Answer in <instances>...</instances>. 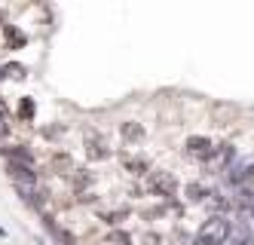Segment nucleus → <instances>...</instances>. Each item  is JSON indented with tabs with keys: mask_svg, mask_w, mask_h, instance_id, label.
Wrapping results in <instances>:
<instances>
[{
	"mask_svg": "<svg viewBox=\"0 0 254 245\" xmlns=\"http://www.w3.org/2000/svg\"><path fill=\"white\" fill-rule=\"evenodd\" d=\"M233 233V224L224 215H211L202 227L196 230V245H224Z\"/></svg>",
	"mask_w": 254,
	"mask_h": 245,
	"instance_id": "obj_1",
	"label": "nucleus"
},
{
	"mask_svg": "<svg viewBox=\"0 0 254 245\" xmlns=\"http://www.w3.org/2000/svg\"><path fill=\"white\" fill-rule=\"evenodd\" d=\"M147 190L153 196H162V199H172L178 193V178L172 172H150L147 175Z\"/></svg>",
	"mask_w": 254,
	"mask_h": 245,
	"instance_id": "obj_2",
	"label": "nucleus"
},
{
	"mask_svg": "<svg viewBox=\"0 0 254 245\" xmlns=\"http://www.w3.org/2000/svg\"><path fill=\"white\" fill-rule=\"evenodd\" d=\"M184 150H187V157H190V160L208 163V160H211V154H214V144H211L208 138H202V135H193V138H187Z\"/></svg>",
	"mask_w": 254,
	"mask_h": 245,
	"instance_id": "obj_3",
	"label": "nucleus"
},
{
	"mask_svg": "<svg viewBox=\"0 0 254 245\" xmlns=\"http://www.w3.org/2000/svg\"><path fill=\"white\" fill-rule=\"evenodd\" d=\"M86 157L89 160H107V157H111V147H107V141L101 135L89 132V135H86Z\"/></svg>",
	"mask_w": 254,
	"mask_h": 245,
	"instance_id": "obj_4",
	"label": "nucleus"
},
{
	"mask_svg": "<svg viewBox=\"0 0 254 245\" xmlns=\"http://www.w3.org/2000/svg\"><path fill=\"white\" fill-rule=\"evenodd\" d=\"M230 160H233V147H230V144H221V147H214V154H211L208 163H211L214 168H227Z\"/></svg>",
	"mask_w": 254,
	"mask_h": 245,
	"instance_id": "obj_5",
	"label": "nucleus"
},
{
	"mask_svg": "<svg viewBox=\"0 0 254 245\" xmlns=\"http://www.w3.org/2000/svg\"><path fill=\"white\" fill-rule=\"evenodd\" d=\"M123 165L129 168L132 175H147V172H150L147 160H141V157H123Z\"/></svg>",
	"mask_w": 254,
	"mask_h": 245,
	"instance_id": "obj_6",
	"label": "nucleus"
},
{
	"mask_svg": "<svg viewBox=\"0 0 254 245\" xmlns=\"http://www.w3.org/2000/svg\"><path fill=\"white\" fill-rule=\"evenodd\" d=\"M6 160H9V163H19V165H31V154H28L22 144L6 147Z\"/></svg>",
	"mask_w": 254,
	"mask_h": 245,
	"instance_id": "obj_7",
	"label": "nucleus"
},
{
	"mask_svg": "<svg viewBox=\"0 0 254 245\" xmlns=\"http://www.w3.org/2000/svg\"><path fill=\"white\" fill-rule=\"evenodd\" d=\"M120 135H123L126 141H138V138L144 135V129H141V123H123V126H120Z\"/></svg>",
	"mask_w": 254,
	"mask_h": 245,
	"instance_id": "obj_8",
	"label": "nucleus"
},
{
	"mask_svg": "<svg viewBox=\"0 0 254 245\" xmlns=\"http://www.w3.org/2000/svg\"><path fill=\"white\" fill-rule=\"evenodd\" d=\"M187 202H205V196H208V190L202 184H187Z\"/></svg>",
	"mask_w": 254,
	"mask_h": 245,
	"instance_id": "obj_9",
	"label": "nucleus"
},
{
	"mask_svg": "<svg viewBox=\"0 0 254 245\" xmlns=\"http://www.w3.org/2000/svg\"><path fill=\"white\" fill-rule=\"evenodd\" d=\"M104 245H132V236L126 230H114V233L104 236Z\"/></svg>",
	"mask_w": 254,
	"mask_h": 245,
	"instance_id": "obj_10",
	"label": "nucleus"
},
{
	"mask_svg": "<svg viewBox=\"0 0 254 245\" xmlns=\"http://www.w3.org/2000/svg\"><path fill=\"white\" fill-rule=\"evenodd\" d=\"M3 34H6V43H9V49H19V46H25V34H19L12 25H6L3 28Z\"/></svg>",
	"mask_w": 254,
	"mask_h": 245,
	"instance_id": "obj_11",
	"label": "nucleus"
},
{
	"mask_svg": "<svg viewBox=\"0 0 254 245\" xmlns=\"http://www.w3.org/2000/svg\"><path fill=\"white\" fill-rule=\"evenodd\" d=\"M52 168H59L62 175H70V172H74V163H70L64 154H59V157H52Z\"/></svg>",
	"mask_w": 254,
	"mask_h": 245,
	"instance_id": "obj_12",
	"label": "nucleus"
},
{
	"mask_svg": "<svg viewBox=\"0 0 254 245\" xmlns=\"http://www.w3.org/2000/svg\"><path fill=\"white\" fill-rule=\"evenodd\" d=\"M245 178H248V168H245V165H233L230 175H227V181H233V184H239V181H245Z\"/></svg>",
	"mask_w": 254,
	"mask_h": 245,
	"instance_id": "obj_13",
	"label": "nucleus"
},
{
	"mask_svg": "<svg viewBox=\"0 0 254 245\" xmlns=\"http://www.w3.org/2000/svg\"><path fill=\"white\" fill-rule=\"evenodd\" d=\"M3 71H6V77H9V80H25V74H28L22 65H15V62H12V65H6Z\"/></svg>",
	"mask_w": 254,
	"mask_h": 245,
	"instance_id": "obj_14",
	"label": "nucleus"
},
{
	"mask_svg": "<svg viewBox=\"0 0 254 245\" xmlns=\"http://www.w3.org/2000/svg\"><path fill=\"white\" fill-rule=\"evenodd\" d=\"M34 101L31 98H22V104H19V114H22V120H34Z\"/></svg>",
	"mask_w": 254,
	"mask_h": 245,
	"instance_id": "obj_15",
	"label": "nucleus"
},
{
	"mask_svg": "<svg viewBox=\"0 0 254 245\" xmlns=\"http://www.w3.org/2000/svg\"><path fill=\"white\" fill-rule=\"evenodd\" d=\"M126 215H129L126 209H114V212H104L101 218H104L107 224H120V221H126Z\"/></svg>",
	"mask_w": 254,
	"mask_h": 245,
	"instance_id": "obj_16",
	"label": "nucleus"
},
{
	"mask_svg": "<svg viewBox=\"0 0 254 245\" xmlns=\"http://www.w3.org/2000/svg\"><path fill=\"white\" fill-rule=\"evenodd\" d=\"M6 132H9V126H6V104L0 101V138H3Z\"/></svg>",
	"mask_w": 254,
	"mask_h": 245,
	"instance_id": "obj_17",
	"label": "nucleus"
},
{
	"mask_svg": "<svg viewBox=\"0 0 254 245\" xmlns=\"http://www.w3.org/2000/svg\"><path fill=\"white\" fill-rule=\"evenodd\" d=\"M236 245H254V236H242V239L236 242Z\"/></svg>",
	"mask_w": 254,
	"mask_h": 245,
	"instance_id": "obj_18",
	"label": "nucleus"
},
{
	"mask_svg": "<svg viewBox=\"0 0 254 245\" xmlns=\"http://www.w3.org/2000/svg\"><path fill=\"white\" fill-rule=\"evenodd\" d=\"M156 242H159V239H156L153 233H150V236H144V245H156Z\"/></svg>",
	"mask_w": 254,
	"mask_h": 245,
	"instance_id": "obj_19",
	"label": "nucleus"
},
{
	"mask_svg": "<svg viewBox=\"0 0 254 245\" xmlns=\"http://www.w3.org/2000/svg\"><path fill=\"white\" fill-rule=\"evenodd\" d=\"M245 181H251V184H254V163L248 165V178H245Z\"/></svg>",
	"mask_w": 254,
	"mask_h": 245,
	"instance_id": "obj_20",
	"label": "nucleus"
},
{
	"mask_svg": "<svg viewBox=\"0 0 254 245\" xmlns=\"http://www.w3.org/2000/svg\"><path fill=\"white\" fill-rule=\"evenodd\" d=\"M245 215H248V218H251V221H254V205H251V209H248V212H245Z\"/></svg>",
	"mask_w": 254,
	"mask_h": 245,
	"instance_id": "obj_21",
	"label": "nucleus"
}]
</instances>
